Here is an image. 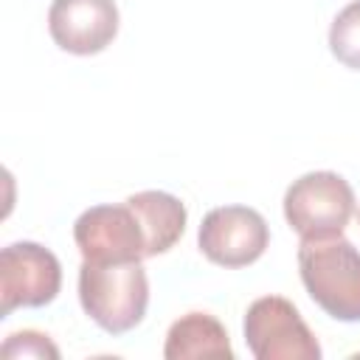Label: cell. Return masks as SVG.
Returning <instances> with one entry per match:
<instances>
[{
  "mask_svg": "<svg viewBox=\"0 0 360 360\" xmlns=\"http://www.w3.org/2000/svg\"><path fill=\"white\" fill-rule=\"evenodd\" d=\"M166 360H194V357H222L231 360L233 349L225 326L208 312H188L177 318L166 332L163 346Z\"/></svg>",
  "mask_w": 360,
  "mask_h": 360,
  "instance_id": "30bf717a",
  "label": "cell"
},
{
  "mask_svg": "<svg viewBox=\"0 0 360 360\" xmlns=\"http://www.w3.org/2000/svg\"><path fill=\"white\" fill-rule=\"evenodd\" d=\"M245 343L256 360H318L321 343L284 295H262L245 312Z\"/></svg>",
  "mask_w": 360,
  "mask_h": 360,
  "instance_id": "277c9868",
  "label": "cell"
},
{
  "mask_svg": "<svg viewBox=\"0 0 360 360\" xmlns=\"http://www.w3.org/2000/svg\"><path fill=\"white\" fill-rule=\"evenodd\" d=\"M0 354L6 360H14V357H48V360H56L59 349L48 335L34 332V329H22V332H14V335L6 338Z\"/></svg>",
  "mask_w": 360,
  "mask_h": 360,
  "instance_id": "7c38bea8",
  "label": "cell"
},
{
  "mask_svg": "<svg viewBox=\"0 0 360 360\" xmlns=\"http://www.w3.org/2000/svg\"><path fill=\"white\" fill-rule=\"evenodd\" d=\"M48 31L68 53H101L118 34V6L115 0H53L48 8Z\"/></svg>",
  "mask_w": 360,
  "mask_h": 360,
  "instance_id": "ba28073f",
  "label": "cell"
},
{
  "mask_svg": "<svg viewBox=\"0 0 360 360\" xmlns=\"http://www.w3.org/2000/svg\"><path fill=\"white\" fill-rule=\"evenodd\" d=\"M79 301L82 309L104 332L124 335L135 329L149 307V278L143 264L141 262L96 264L82 259Z\"/></svg>",
  "mask_w": 360,
  "mask_h": 360,
  "instance_id": "7a4b0ae2",
  "label": "cell"
},
{
  "mask_svg": "<svg viewBox=\"0 0 360 360\" xmlns=\"http://www.w3.org/2000/svg\"><path fill=\"white\" fill-rule=\"evenodd\" d=\"M197 245L208 262L236 270L262 259L270 245V228L256 208L219 205L202 217Z\"/></svg>",
  "mask_w": 360,
  "mask_h": 360,
  "instance_id": "8992f818",
  "label": "cell"
},
{
  "mask_svg": "<svg viewBox=\"0 0 360 360\" xmlns=\"http://www.w3.org/2000/svg\"><path fill=\"white\" fill-rule=\"evenodd\" d=\"M73 239L84 262L124 264L146 259V233L127 200L121 205H93L79 214Z\"/></svg>",
  "mask_w": 360,
  "mask_h": 360,
  "instance_id": "5b68a950",
  "label": "cell"
},
{
  "mask_svg": "<svg viewBox=\"0 0 360 360\" xmlns=\"http://www.w3.org/2000/svg\"><path fill=\"white\" fill-rule=\"evenodd\" d=\"M127 202L135 208V214L143 225L146 259L160 256V253L172 250L180 242V236L186 231L188 211L174 194H169V191H138V194H129Z\"/></svg>",
  "mask_w": 360,
  "mask_h": 360,
  "instance_id": "9c48e42d",
  "label": "cell"
},
{
  "mask_svg": "<svg viewBox=\"0 0 360 360\" xmlns=\"http://www.w3.org/2000/svg\"><path fill=\"white\" fill-rule=\"evenodd\" d=\"M298 273L309 298L335 321H360V250L338 236L301 239Z\"/></svg>",
  "mask_w": 360,
  "mask_h": 360,
  "instance_id": "6da1fadb",
  "label": "cell"
},
{
  "mask_svg": "<svg viewBox=\"0 0 360 360\" xmlns=\"http://www.w3.org/2000/svg\"><path fill=\"white\" fill-rule=\"evenodd\" d=\"M354 214V191L338 172H307L284 194V219L301 239L343 233Z\"/></svg>",
  "mask_w": 360,
  "mask_h": 360,
  "instance_id": "3957f363",
  "label": "cell"
},
{
  "mask_svg": "<svg viewBox=\"0 0 360 360\" xmlns=\"http://www.w3.org/2000/svg\"><path fill=\"white\" fill-rule=\"evenodd\" d=\"M329 51L340 65L360 70V0H352L349 6H343L332 20Z\"/></svg>",
  "mask_w": 360,
  "mask_h": 360,
  "instance_id": "8fae6325",
  "label": "cell"
},
{
  "mask_svg": "<svg viewBox=\"0 0 360 360\" xmlns=\"http://www.w3.org/2000/svg\"><path fill=\"white\" fill-rule=\"evenodd\" d=\"M59 259L37 242H14L0 253V318L20 307H45L59 295Z\"/></svg>",
  "mask_w": 360,
  "mask_h": 360,
  "instance_id": "52a82bcc",
  "label": "cell"
}]
</instances>
